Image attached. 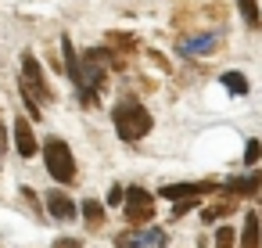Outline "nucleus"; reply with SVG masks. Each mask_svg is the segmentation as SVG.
I'll return each mask as SVG.
<instances>
[{"mask_svg": "<svg viewBox=\"0 0 262 248\" xmlns=\"http://www.w3.org/2000/svg\"><path fill=\"white\" fill-rule=\"evenodd\" d=\"M112 119H115L119 137H122V140H129V144L151 133V112H147V108H140V105H133V101H119V105L112 108Z\"/></svg>", "mask_w": 262, "mask_h": 248, "instance_id": "nucleus-1", "label": "nucleus"}, {"mask_svg": "<svg viewBox=\"0 0 262 248\" xmlns=\"http://www.w3.org/2000/svg\"><path fill=\"white\" fill-rule=\"evenodd\" d=\"M43 158H47V173H51L58 183H72V180H76V158H72V151H69V144H65L61 137H47Z\"/></svg>", "mask_w": 262, "mask_h": 248, "instance_id": "nucleus-2", "label": "nucleus"}, {"mask_svg": "<svg viewBox=\"0 0 262 248\" xmlns=\"http://www.w3.org/2000/svg\"><path fill=\"white\" fill-rule=\"evenodd\" d=\"M22 90H29L36 101H54V90L47 87L40 61H36V54H29V51L22 54Z\"/></svg>", "mask_w": 262, "mask_h": 248, "instance_id": "nucleus-3", "label": "nucleus"}, {"mask_svg": "<svg viewBox=\"0 0 262 248\" xmlns=\"http://www.w3.org/2000/svg\"><path fill=\"white\" fill-rule=\"evenodd\" d=\"M126 219H129L133 230H137V226H147V223L155 219V198H151L144 187L126 191Z\"/></svg>", "mask_w": 262, "mask_h": 248, "instance_id": "nucleus-4", "label": "nucleus"}, {"mask_svg": "<svg viewBox=\"0 0 262 248\" xmlns=\"http://www.w3.org/2000/svg\"><path fill=\"white\" fill-rule=\"evenodd\" d=\"M180 51L187 54V58H205V54H215L219 51V36L215 33H198V36H183L180 40Z\"/></svg>", "mask_w": 262, "mask_h": 248, "instance_id": "nucleus-5", "label": "nucleus"}, {"mask_svg": "<svg viewBox=\"0 0 262 248\" xmlns=\"http://www.w3.org/2000/svg\"><path fill=\"white\" fill-rule=\"evenodd\" d=\"M215 183L212 180H205V183H165L158 194H165L169 201H180V198H201V194H208Z\"/></svg>", "mask_w": 262, "mask_h": 248, "instance_id": "nucleus-6", "label": "nucleus"}, {"mask_svg": "<svg viewBox=\"0 0 262 248\" xmlns=\"http://www.w3.org/2000/svg\"><path fill=\"white\" fill-rule=\"evenodd\" d=\"M15 148H18L22 158H33V155H36V137H33L29 119H18V122H15Z\"/></svg>", "mask_w": 262, "mask_h": 248, "instance_id": "nucleus-7", "label": "nucleus"}, {"mask_svg": "<svg viewBox=\"0 0 262 248\" xmlns=\"http://www.w3.org/2000/svg\"><path fill=\"white\" fill-rule=\"evenodd\" d=\"M104 40H108V47H112L115 54H137V51H140V40H137L133 33H119V29H112Z\"/></svg>", "mask_w": 262, "mask_h": 248, "instance_id": "nucleus-8", "label": "nucleus"}, {"mask_svg": "<svg viewBox=\"0 0 262 248\" xmlns=\"http://www.w3.org/2000/svg\"><path fill=\"white\" fill-rule=\"evenodd\" d=\"M47 209H51V216H58V219H72V216H76V201H72L69 194H61V191H51V194H47Z\"/></svg>", "mask_w": 262, "mask_h": 248, "instance_id": "nucleus-9", "label": "nucleus"}, {"mask_svg": "<svg viewBox=\"0 0 262 248\" xmlns=\"http://www.w3.org/2000/svg\"><path fill=\"white\" fill-rule=\"evenodd\" d=\"M241 248H262V223L255 212L244 216V230H241Z\"/></svg>", "mask_w": 262, "mask_h": 248, "instance_id": "nucleus-10", "label": "nucleus"}, {"mask_svg": "<svg viewBox=\"0 0 262 248\" xmlns=\"http://www.w3.org/2000/svg\"><path fill=\"white\" fill-rule=\"evenodd\" d=\"M258 187H262V173H248V176L226 180V191L230 194H258Z\"/></svg>", "mask_w": 262, "mask_h": 248, "instance_id": "nucleus-11", "label": "nucleus"}, {"mask_svg": "<svg viewBox=\"0 0 262 248\" xmlns=\"http://www.w3.org/2000/svg\"><path fill=\"white\" fill-rule=\"evenodd\" d=\"M83 219H86L90 230H101V226H104V205H101L97 198H86V201H83Z\"/></svg>", "mask_w": 262, "mask_h": 248, "instance_id": "nucleus-12", "label": "nucleus"}, {"mask_svg": "<svg viewBox=\"0 0 262 248\" xmlns=\"http://www.w3.org/2000/svg\"><path fill=\"white\" fill-rule=\"evenodd\" d=\"M61 51H65V72H69V79L76 83V79H79V51L72 47L69 36H61Z\"/></svg>", "mask_w": 262, "mask_h": 248, "instance_id": "nucleus-13", "label": "nucleus"}, {"mask_svg": "<svg viewBox=\"0 0 262 248\" xmlns=\"http://www.w3.org/2000/svg\"><path fill=\"white\" fill-rule=\"evenodd\" d=\"M237 8H241V15H244V22H248L251 29L262 26V18H258V4H255V0H237Z\"/></svg>", "mask_w": 262, "mask_h": 248, "instance_id": "nucleus-14", "label": "nucleus"}, {"mask_svg": "<svg viewBox=\"0 0 262 248\" xmlns=\"http://www.w3.org/2000/svg\"><path fill=\"white\" fill-rule=\"evenodd\" d=\"M223 87H226L230 94H248V79H244L241 72H223Z\"/></svg>", "mask_w": 262, "mask_h": 248, "instance_id": "nucleus-15", "label": "nucleus"}, {"mask_svg": "<svg viewBox=\"0 0 262 248\" xmlns=\"http://www.w3.org/2000/svg\"><path fill=\"white\" fill-rule=\"evenodd\" d=\"M226 212H233V201H219V205H208V209L201 212V219H205V223H212V219H219V216H226Z\"/></svg>", "mask_w": 262, "mask_h": 248, "instance_id": "nucleus-16", "label": "nucleus"}, {"mask_svg": "<svg viewBox=\"0 0 262 248\" xmlns=\"http://www.w3.org/2000/svg\"><path fill=\"white\" fill-rule=\"evenodd\" d=\"M233 241H237V234H233V226H219L215 230V248H233Z\"/></svg>", "mask_w": 262, "mask_h": 248, "instance_id": "nucleus-17", "label": "nucleus"}, {"mask_svg": "<svg viewBox=\"0 0 262 248\" xmlns=\"http://www.w3.org/2000/svg\"><path fill=\"white\" fill-rule=\"evenodd\" d=\"M258 158H262V144H258V140H248V148H244V162L255 166Z\"/></svg>", "mask_w": 262, "mask_h": 248, "instance_id": "nucleus-18", "label": "nucleus"}, {"mask_svg": "<svg viewBox=\"0 0 262 248\" xmlns=\"http://www.w3.org/2000/svg\"><path fill=\"white\" fill-rule=\"evenodd\" d=\"M194 205H198V198H180V201H176V209H172V212H176V216H187V212H190V209H194Z\"/></svg>", "mask_w": 262, "mask_h": 248, "instance_id": "nucleus-19", "label": "nucleus"}, {"mask_svg": "<svg viewBox=\"0 0 262 248\" xmlns=\"http://www.w3.org/2000/svg\"><path fill=\"white\" fill-rule=\"evenodd\" d=\"M119 201H126V191L122 187H112L108 191V205H119Z\"/></svg>", "mask_w": 262, "mask_h": 248, "instance_id": "nucleus-20", "label": "nucleus"}, {"mask_svg": "<svg viewBox=\"0 0 262 248\" xmlns=\"http://www.w3.org/2000/svg\"><path fill=\"white\" fill-rule=\"evenodd\" d=\"M54 248H79V241L76 237H61V241H54Z\"/></svg>", "mask_w": 262, "mask_h": 248, "instance_id": "nucleus-21", "label": "nucleus"}, {"mask_svg": "<svg viewBox=\"0 0 262 248\" xmlns=\"http://www.w3.org/2000/svg\"><path fill=\"white\" fill-rule=\"evenodd\" d=\"M8 148V133H4V122H0V151Z\"/></svg>", "mask_w": 262, "mask_h": 248, "instance_id": "nucleus-22", "label": "nucleus"}]
</instances>
